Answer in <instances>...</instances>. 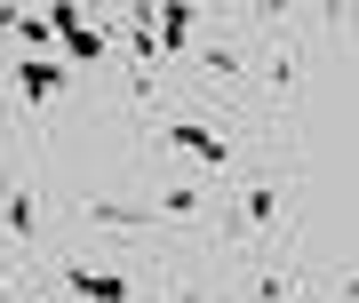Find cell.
<instances>
[{"label": "cell", "instance_id": "cell-1", "mask_svg": "<svg viewBox=\"0 0 359 303\" xmlns=\"http://www.w3.org/2000/svg\"><path fill=\"white\" fill-rule=\"evenodd\" d=\"M48 40H65V56H72V64H104V56H112V32H104V16L72 8V0H56V8H48Z\"/></svg>", "mask_w": 359, "mask_h": 303}, {"label": "cell", "instance_id": "cell-2", "mask_svg": "<svg viewBox=\"0 0 359 303\" xmlns=\"http://www.w3.org/2000/svg\"><path fill=\"white\" fill-rule=\"evenodd\" d=\"M168 144H176L184 160H200L208 176L231 160V144H224V128H216V120H168Z\"/></svg>", "mask_w": 359, "mask_h": 303}, {"label": "cell", "instance_id": "cell-3", "mask_svg": "<svg viewBox=\"0 0 359 303\" xmlns=\"http://www.w3.org/2000/svg\"><path fill=\"white\" fill-rule=\"evenodd\" d=\"M65 295L80 303H136V288L120 271H96V264H65Z\"/></svg>", "mask_w": 359, "mask_h": 303}, {"label": "cell", "instance_id": "cell-4", "mask_svg": "<svg viewBox=\"0 0 359 303\" xmlns=\"http://www.w3.org/2000/svg\"><path fill=\"white\" fill-rule=\"evenodd\" d=\"M65 80H72V64H56V56H25V64H16V96H25V104L65 96Z\"/></svg>", "mask_w": 359, "mask_h": 303}, {"label": "cell", "instance_id": "cell-5", "mask_svg": "<svg viewBox=\"0 0 359 303\" xmlns=\"http://www.w3.org/2000/svg\"><path fill=\"white\" fill-rule=\"evenodd\" d=\"M200 32V8H184V0H168V8H152V48L160 56H184Z\"/></svg>", "mask_w": 359, "mask_h": 303}, {"label": "cell", "instance_id": "cell-6", "mask_svg": "<svg viewBox=\"0 0 359 303\" xmlns=\"http://www.w3.org/2000/svg\"><path fill=\"white\" fill-rule=\"evenodd\" d=\"M0 231H8L16 248L40 231V208H32V191H25V184H8V191H0Z\"/></svg>", "mask_w": 359, "mask_h": 303}, {"label": "cell", "instance_id": "cell-7", "mask_svg": "<svg viewBox=\"0 0 359 303\" xmlns=\"http://www.w3.org/2000/svg\"><path fill=\"white\" fill-rule=\"evenodd\" d=\"M80 215L104 231H152V208H128V200H80Z\"/></svg>", "mask_w": 359, "mask_h": 303}, {"label": "cell", "instance_id": "cell-8", "mask_svg": "<svg viewBox=\"0 0 359 303\" xmlns=\"http://www.w3.org/2000/svg\"><path fill=\"white\" fill-rule=\"evenodd\" d=\"M152 215H168V224H200V215H208V191L200 184H168Z\"/></svg>", "mask_w": 359, "mask_h": 303}, {"label": "cell", "instance_id": "cell-9", "mask_svg": "<svg viewBox=\"0 0 359 303\" xmlns=\"http://www.w3.org/2000/svg\"><path fill=\"white\" fill-rule=\"evenodd\" d=\"M200 72H216V80H240V72H248V56L231 48V40H200Z\"/></svg>", "mask_w": 359, "mask_h": 303}, {"label": "cell", "instance_id": "cell-10", "mask_svg": "<svg viewBox=\"0 0 359 303\" xmlns=\"http://www.w3.org/2000/svg\"><path fill=\"white\" fill-rule=\"evenodd\" d=\"M271 215H280V191H271V184H248V191H240V224H248V231H264Z\"/></svg>", "mask_w": 359, "mask_h": 303}, {"label": "cell", "instance_id": "cell-11", "mask_svg": "<svg viewBox=\"0 0 359 303\" xmlns=\"http://www.w3.org/2000/svg\"><path fill=\"white\" fill-rule=\"evenodd\" d=\"M8 40H16V48H32V56H40V48H48V16H25V8H16V32H8Z\"/></svg>", "mask_w": 359, "mask_h": 303}, {"label": "cell", "instance_id": "cell-12", "mask_svg": "<svg viewBox=\"0 0 359 303\" xmlns=\"http://www.w3.org/2000/svg\"><path fill=\"white\" fill-rule=\"evenodd\" d=\"M256 295H264V303H295V279L271 264V271H256Z\"/></svg>", "mask_w": 359, "mask_h": 303}, {"label": "cell", "instance_id": "cell-13", "mask_svg": "<svg viewBox=\"0 0 359 303\" xmlns=\"http://www.w3.org/2000/svg\"><path fill=\"white\" fill-rule=\"evenodd\" d=\"M0 303H16V288H8V279H0Z\"/></svg>", "mask_w": 359, "mask_h": 303}]
</instances>
